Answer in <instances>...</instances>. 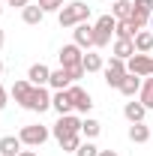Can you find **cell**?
<instances>
[{
    "label": "cell",
    "mask_w": 153,
    "mask_h": 156,
    "mask_svg": "<svg viewBox=\"0 0 153 156\" xmlns=\"http://www.w3.org/2000/svg\"><path fill=\"white\" fill-rule=\"evenodd\" d=\"M87 18H90V6H87V3H81V0L66 3V6L57 12L60 27H78V24H84Z\"/></svg>",
    "instance_id": "1"
},
{
    "label": "cell",
    "mask_w": 153,
    "mask_h": 156,
    "mask_svg": "<svg viewBox=\"0 0 153 156\" xmlns=\"http://www.w3.org/2000/svg\"><path fill=\"white\" fill-rule=\"evenodd\" d=\"M117 30V18L114 15H102L93 24V48H105L111 42V33Z\"/></svg>",
    "instance_id": "2"
},
{
    "label": "cell",
    "mask_w": 153,
    "mask_h": 156,
    "mask_svg": "<svg viewBox=\"0 0 153 156\" xmlns=\"http://www.w3.org/2000/svg\"><path fill=\"white\" fill-rule=\"evenodd\" d=\"M51 135L57 138V141H63V138H69V135H81V117L60 114V120L54 123V129H51Z\"/></svg>",
    "instance_id": "3"
},
{
    "label": "cell",
    "mask_w": 153,
    "mask_h": 156,
    "mask_svg": "<svg viewBox=\"0 0 153 156\" xmlns=\"http://www.w3.org/2000/svg\"><path fill=\"white\" fill-rule=\"evenodd\" d=\"M21 108L42 114V111H48V108H51V93H48L45 87H30V93H27V99H24V105H21Z\"/></svg>",
    "instance_id": "4"
},
{
    "label": "cell",
    "mask_w": 153,
    "mask_h": 156,
    "mask_svg": "<svg viewBox=\"0 0 153 156\" xmlns=\"http://www.w3.org/2000/svg\"><path fill=\"white\" fill-rule=\"evenodd\" d=\"M48 126H42V123H30V126H21V132H18V138H21V144H27V147H39V144H45L48 141Z\"/></svg>",
    "instance_id": "5"
},
{
    "label": "cell",
    "mask_w": 153,
    "mask_h": 156,
    "mask_svg": "<svg viewBox=\"0 0 153 156\" xmlns=\"http://www.w3.org/2000/svg\"><path fill=\"white\" fill-rule=\"evenodd\" d=\"M126 72H129V69H126V60H120V57H111L108 63H105V69H102L108 87H120V81H123Z\"/></svg>",
    "instance_id": "6"
},
{
    "label": "cell",
    "mask_w": 153,
    "mask_h": 156,
    "mask_svg": "<svg viewBox=\"0 0 153 156\" xmlns=\"http://www.w3.org/2000/svg\"><path fill=\"white\" fill-rule=\"evenodd\" d=\"M126 69L132 75H138V78H147V75H153V57H147V54H132V57L126 60Z\"/></svg>",
    "instance_id": "7"
},
{
    "label": "cell",
    "mask_w": 153,
    "mask_h": 156,
    "mask_svg": "<svg viewBox=\"0 0 153 156\" xmlns=\"http://www.w3.org/2000/svg\"><path fill=\"white\" fill-rule=\"evenodd\" d=\"M57 57H60V66H63V69H75V66H81L84 54H81V45L69 42V45H63V48H60Z\"/></svg>",
    "instance_id": "8"
},
{
    "label": "cell",
    "mask_w": 153,
    "mask_h": 156,
    "mask_svg": "<svg viewBox=\"0 0 153 156\" xmlns=\"http://www.w3.org/2000/svg\"><path fill=\"white\" fill-rule=\"evenodd\" d=\"M69 96H72L75 111H81V114H87V111L93 108V99H90V93H87L84 87H78V84H72V87H69Z\"/></svg>",
    "instance_id": "9"
},
{
    "label": "cell",
    "mask_w": 153,
    "mask_h": 156,
    "mask_svg": "<svg viewBox=\"0 0 153 156\" xmlns=\"http://www.w3.org/2000/svg\"><path fill=\"white\" fill-rule=\"evenodd\" d=\"M27 81H30L33 87H45V84L51 81V69H48L45 63H33L30 72H27Z\"/></svg>",
    "instance_id": "10"
},
{
    "label": "cell",
    "mask_w": 153,
    "mask_h": 156,
    "mask_svg": "<svg viewBox=\"0 0 153 156\" xmlns=\"http://www.w3.org/2000/svg\"><path fill=\"white\" fill-rule=\"evenodd\" d=\"M51 108H54L57 114H72V111H75V105H72L69 90H57V93L51 96Z\"/></svg>",
    "instance_id": "11"
},
{
    "label": "cell",
    "mask_w": 153,
    "mask_h": 156,
    "mask_svg": "<svg viewBox=\"0 0 153 156\" xmlns=\"http://www.w3.org/2000/svg\"><path fill=\"white\" fill-rule=\"evenodd\" d=\"M75 81H72V75H69V69H51V81H48V87H54V90H69Z\"/></svg>",
    "instance_id": "12"
},
{
    "label": "cell",
    "mask_w": 153,
    "mask_h": 156,
    "mask_svg": "<svg viewBox=\"0 0 153 156\" xmlns=\"http://www.w3.org/2000/svg\"><path fill=\"white\" fill-rule=\"evenodd\" d=\"M72 33H75V45H81V48H93V24L84 21V24H78Z\"/></svg>",
    "instance_id": "13"
},
{
    "label": "cell",
    "mask_w": 153,
    "mask_h": 156,
    "mask_svg": "<svg viewBox=\"0 0 153 156\" xmlns=\"http://www.w3.org/2000/svg\"><path fill=\"white\" fill-rule=\"evenodd\" d=\"M117 90H120L123 96H129V99H132L135 93H141V78H138V75H132V72H126V75H123V81H120V87H117Z\"/></svg>",
    "instance_id": "14"
},
{
    "label": "cell",
    "mask_w": 153,
    "mask_h": 156,
    "mask_svg": "<svg viewBox=\"0 0 153 156\" xmlns=\"http://www.w3.org/2000/svg\"><path fill=\"white\" fill-rule=\"evenodd\" d=\"M21 138L18 135H3L0 138V156H18L21 153Z\"/></svg>",
    "instance_id": "15"
},
{
    "label": "cell",
    "mask_w": 153,
    "mask_h": 156,
    "mask_svg": "<svg viewBox=\"0 0 153 156\" xmlns=\"http://www.w3.org/2000/svg\"><path fill=\"white\" fill-rule=\"evenodd\" d=\"M132 54H138L135 51V39H114V57L129 60Z\"/></svg>",
    "instance_id": "16"
},
{
    "label": "cell",
    "mask_w": 153,
    "mask_h": 156,
    "mask_svg": "<svg viewBox=\"0 0 153 156\" xmlns=\"http://www.w3.org/2000/svg\"><path fill=\"white\" fill-rule=\"evenodd\" d=\"M150 138H153V129H150V126H144V123H132V126H129V141L144 144V141H150Z\"/></svg>",
    "instance_id": "17"
},
{
    "label": "cell",
    "mask_w": 153,
    "mask_h": 156,
    "mask_svg": "<svg viewBox=\"0 0 153 156\" xmlns=\"http://www.w3.org/2000/svg\"><path fill=\"white\" fill-rule=\"evenodd\" d=\"M135 51L138 54H150L153 51V33L150 30H138L135 33Z\"/></svg>",
    "instance_id": "18"
},
{
    "label": "cell",
    "mask_w": 153,
    "mask_h": 156,
    "mask_svg": "<svg viewBox=\"0 0 153 156\" xmlns=\"http://www.w3.org/2000/svg\"><path fill=\"white\" fill-rule=\"evenodd\" d=\"M123 114H126L129 123H141L144 114H147V108H144L141 102H126V105H123Z\"/></svg>",
    "instance_id": "19"
},
{
    "label": "cell",
    "mask_w": 153,
    "mask_h": 156,
    "mask_svg": "<svg viewBox=\"0 0 153 156\" xmlns=\"http://www.w3.org/2000/svg\"><path fill=\"white\" fill-rule=\"evenodd\" d=\"M138 102L150 111L153 108V75H147L144 81H141V93H138Z\"/></svg>",
    "instance_id": "20"
},
{
    "label": "cell",
    "mask_w": 153,
    "mask_h": 156,
    "mask_svg": "<svg viewBox=\"0 0 153 156\" xmlns=\"http://www.w3.org/2000/svg\"><path fill=\"white\" fill-rule=\"evenodd\" d=\"M30 87H33V84H30L27 78H21V81H15V84H12V90H9V96L15 99L18 105H24V99H27V93H30Z\"/></svg>",
    "instance_id": "21"
},
{
    "label": "cell",
    "mask_w": 153,
    "mask_h": 156,
    "mask_svg": "<svg viewBox=\"0 0 153 156\" xmlns=\"http://www.w3.org/2000/svg\"><path fill=\"white\" fill-rule=\"evenodd\" d=\"M21 18H24V24H39V21L45 18V9H42V6H24V9H21Z\"/></svg>",
    "instance_id": "22"
},
{
    "label": "cell",
    "mask_w": 153,
    "mask_h": 156,
    "mask_svg": "<svg viewBox=\"0 0 153 156\" xmlns=\"http://www.w3.org/2000/svg\"><path fill=\"white\" fill-rule=\"evenodd\" d=\"M99 132H102V123H99V120H93V117L81 120V135L87 138V141H90V138H96Z\"/></svg>",
    "instance_id": "23"
},
{
    "label": "cell",
    "mask_w": 153,
    "mask_h": 156,
    "mask_svg": "<svg viewBox=\"0 0 153 156\" xmlns=\"http://www.w3.org/2000/svg\"><path fill=\"white\" fill-rule=\"evenodd\" d=\"M81 66H84V72H99V69H105L102 57H99V54H93V51H87V54H84Z\"/></svg>",
    "instance_id": "24"
},
{
    "label": "cell",
    "mask_w": 153,
    "mask_h": 156,
    "mask_svg": "<svg viewBox=\"0 0 153 156\" xmlns=\"http://www.w3.org/2000/svg\"><path fill=\"white\" fill-rule=\"evenodd\" d=\"M129 15H132V0H114V18L126 21Z\"/></svg>",
    "instance_id": "25"
},
{
    "label": "cell",
    "mask_w": 153,
    "mask_h": 156,
    "mask_svg": "<svg viewBox=\"0 0 153 156\" xmlns=\"http://www.w3.org/2000/svg\"><path fill=\"white\" fill-rule=\"evenodd\" d=\"M117 39H135V30L126 24V21H117V30H114Z\"/></svg>",
    "instance_id": "26"
},
{
    "label": "cell",
    "mask_w": 153,
    "mask_h": 156,
    "mask_svg": "<svg viewBox=\"0 0 153 156\" xmlns=\"http://www.w3.org/2000/svg\"><path fill=\"white\" fill-rule=\"evenodd\" d=\"M75 156H99V147L93 141H81V147L75 150Z\"/></svg>",
    "instance_id": "27"
},
{
    "label": "cell",
    "mask_w": 153,
    "mask_h": 156,
    "mask_svg": "<svg viewBox=\"0 0 153 156\" xmlns=\"http://www.w3.org/2000/svg\"><path fill=\"white\" fill-rule=\"evenodd\" d=\"M60 147H63V150H69V153H75L78 147H81V135H69V138H63V141H60Z\"/></svg>",
    "instance_id": "28"
},
{
    "label": "cell",
    "mask_w": 153,
    "mask_h": 156,
    "mask_svg": "<svg viewBox=\"0 0 153 156\" xmlns=\"http://www.w3.org/2000/svg\"><path fill=\"white\" fill-rule=\"evenodd\" d=\"M39 6H42L45 12H60V9H63V0H39Z\"/></svg>",
    "instance_id": "29"
},
{
    "label": "cell",
    "mask_w": 153,
    "mask_h": 156,
    "mask_svg": "<svg viewBox=\"0 0 153 156\" xmlns=\"http://www.w3.org/2000/svg\"><path fill=\"white\" fill-rule=\"evenodd\" d=\"M132 6H135V9H141L144 15H150V12H153V0H132Z\"/></svg>",
    "instance_id": "30"
},
{
    "label": "cell",
    "mask_w": 153,
    "mask_h": 156,
    "mask_svg": "<svg viewBox=\"0 0 153 156\" xmlns=\"http://www.w3.org/2000/svg\"><path fill=\"white\" fill-rule=\"evenodd\" d=\"M9 6H15V9H24V6H30V0H9Z\"/></svg>",
    "instance_id": "31"
},
{
    "label": "cell",
    "mask_w": 153,
    "mask_h": 156,
    "mask_svg": "<svg viewBox=\"0 0 153 156\" xmlns=\"http://www.w3.org/2000/svg\"><path fill=\"white\" fill-rule=\"evenodd\" d=\"M6 99H9V93H6V90H3V84H0V111L6 108Z\"/></svg>",
    "instance_id": "32"
},
{
    "label": "cell",
    "mask_w": 153,
    "mask_h": 156,
    "mask_svg": "<svg viewBox=\"0 0 153 156\" xmlns=\"http://www.w3.org/2000/svg\"><path fill=\"white\" fill-rule=\"evenodd\" d=\"M18 156H36V150H21Z\"/></svg>",
    "instance_id": "33"
},
{
    "label": "cell",
    "mask_w": 153,
    "mask_h": 156,
    "mask_svg": "<svg viewBox=\"0 0 153 156\" xmlns=\"http://www.w3.org/2000/svg\"><path fill=\"white\" fill-rule=\"evenodd\" d=\"M99 156H117L114 150H99Z\"/></svg>",
    "instance_id": "34"
},
{
    "label": "cell",
    "mask_w": 153,
    "mask_h": 156,
    "mask_svg": "<svg viewBox=\"0 0 153 156\" xmlns=\"http://www.w3.org/2000/svg\"><path fill=\"white\" fill-rule=\"evenodd\" d=\"M3 42H6V36H3V30H0V48H3Z\"/></svg>",
    "instance_id": "35"
},
{
    "label": "cell",
    "mask_w": 153,
    "mask_h": 156,
    "mask_svg": "<svg viewBox=\"0 0 153 156\" xmlns=\"http://www.w3.org/2000/svg\"><path fill=\"white\" fill-rule=\"evenodd\" d=\"M0 72H3V60H0Z\"/></svg>",
    "instance_id": "36"
},
{
    "label": "cell",
    "mask_w": 153,
    "mask_h": 156,
    "mask_svg": "<svg viewBox=\"0 0 153 156\" xmlns=\"http://www.w3.org/2000/svg\"><path fill=\"white\" fill-rule=\"evenodd\" d=\"M150 24H153V12H150Z\"/></svg>",
    "instance_id": "37"
},
{
    "label": "cell",
    "mask_w": 153,
    "mask_h": 156,
    "mask_svg": "<svg viewBox=\"0 0 153 156\" xmlns=\"http://www.w3.org/2000/svg\"><path fill=\"white\" fill-rule=\"evenodd\" d=\"M0 15H3V6H0Z\"/></svg>",
    "instance_id": "38"
}]
</instances>
